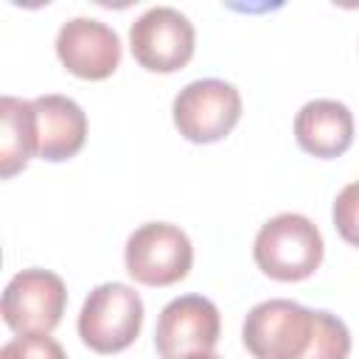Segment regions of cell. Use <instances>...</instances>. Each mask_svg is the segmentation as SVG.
Segmentation results:
<instances>
[{
    "label": "cell",
    "instance_id": "1",
    "mask_svg": "<svg viewBox=\"0 0 359 359\" xmlns=\"http://www.w3.org/2000/svg\"><path fill=\"white\" fill-rule=\"evenodd\" d=\"M241 342L252 359H348L351 353V331L337 314L286 297L252 306Z\"/></svg>",
    "mask_w": 359,
    "mask_h": 359
},
{
    "label": "cell",
    "instance_id": "2",
    "mask_svg": "<svg viewBox=\"0 0 359 359\" xmlns=\"http://www.w3.org/2000/svg\"><path fill=\"white\" fill-rule=\"evenodd\" d=\"M323 236L317 224L303 213H278L261 224L252 241V258L272 280H303L323 264Z\"/></svg>",
    "mask_w": 359,
    "mask_h": 359
},
{
    "label": "cell",
    "instance_id": "3",
    "mask_svg": "<svg viewBox=\"0 0 359 359\" xmlns=\"http://www.w3.org/2000/svg\"><path fill=\"white\" fill-rule=\"evenodd\" d=\"M143 328L140 294L118 280L95 286L79 311V337L95 353L126 351Z\"/></svg>",
    "mask_w": 359,
    "mask_h": 359
},
{
    "label": "cell",
    "instance_id": "4",
    "mask_svg": "<svg viewBox=\"0 0 359 359\" xmlns=\"http://www.w3.org/2000/svg\"><path fill=\"white\" fill-rule=\"evenodd\" d=\"M67 289L65 280L50 269H22L17 272L3 292L0 311L6 325L17 337H45L50 334L65 314Z\"/></svg>",
    "mask_w": 359,
    "mask_h": 359
},
{
    "label": "cell",
    "instance_id": "5",
    "mask_svg": "<svg viewBox=\"0 0 359 359\" xmlns=\"http://www.w3.org/2000/svg\"><path fill=\"white\" fill-rule=\"evenodd\" d=\"M126 272L143 286H171L191 272L194 247L185 230L168 222L140 224L123 247Z\"/></svg>",
    "mask_w": 359,
    "mask_h": 359
},
{
    "label": "cell",
    "instance_id": "6",
    "mask_svg": "<svg viewBox=\"0 0 359 359\" xmlns=\"http://www.w3.org/2000/svg\"><path fill=\"white\" fill-rule=\"evenodd\" d=\"M174 126L191 143H216L233 132L241 118V95L230 81L196 79L185 84L171 104Z\"/></svg>",
    "mask_w": 359,
    "mask_h": 359
},
{
    "label": "cell",
    "instance_id": "7",
    "mask_svg": "<svg viewBox=\"0 0 359 359\" xmlns=\"http://www.w3.org/2000/svg\"><path fill=\"white\" fill-rule=\"evenodd\" d=\"M196 45V31L191 20L171 6L146 8L129 28V48L135 62L149 73L182 70Z\"/></svg>",
    "mask_w": 359,
    "mask_h": 359
},
{
    "label": "cell",
    "instance_id": "8",
    "mask_svg": "<svg viewBox=\"0 0 359 359\" xmlns=\"http://www.w3.org/2000/svg\"><path fill=\"white\" fill-rule=\"evenodd\" d=\"M219 334L222 317L216 303L202 294H182L160 311L154 348L160 359H188L194 353H213Z\"/></svg>",
    "mask_w": 359,
    "mask_h": 359
},
{
    "label": "cell",
    "instance_id": "9",
    "mask_svg": "<svg viewBox=\"0 0 359 359\" xmlns=\"http://www.w3.org/2000/svg\"><path fill=\"white\" fill-rule=\"evenodd\" d=\"M56 56L67 73L101 81L121 65V36L95 17H70L56 34Z\"/></svg>",
    "mask_w": 359,
    "mask_h": 359
},
{
    "label": "cell",
    "instance_id": "10",
    "mask_svg": "<svg viewBox=\"0 0 359 359\" xmlns=\"http://www.w3.org/2000/svg\"><path fill=\"white\" fill-rule=\"evenodd\" d=\"M36 109V157L48 163H65L76 157L87 140V115L67 95H39Z\"/></svg>",
    "mask_w": 359,
    "mask_h": 359
},
{
    "label": "cell",
    "instance_id": "11",
    "mask_svg": "<svg viewBox=\"0 0 359 359\" xmlns=\"http://www.w3.org/2000/svg\"><path fill=\"white\" fill-rule=\"evenodd\" d=\"M294 140L314 157H339L353 143V115L342 101L314 98L294 115Z\"/></svg>",
    "mask_w": 359,
    "mask_h": 359
},
{
    "label": "cell",
    "instance_id": "12",
    "mask_svg": "<svg viewBox=\"0 0 359 359\" xmlns=\"http://www.w3.org/2000/svg\"><path fill=\"white\" fill-rule=\"evenodd\" d=\"M0 177L11 180L36 157V109L34 101L3 95L0 98Z\"/></svg>",
    "mask_w": 359,
    "mask_h": 359
},
{
    "label": "cell",
    "instance_id": "13",
    "mask_svg": "<svg viewBox=\"0 0 359 359\" xmlns=\"http://www.w3.org/2000/svg\"><path fill=\"white\" fill-rule=\"evenodd\" d=\"M331 219H334L337 233H339L348 244L359 247V180H356V182H348V185L337 194Z\"/></svg>",
    "mask_w": 359,
    "mask_h": 359
},
{
    "label": "cell",
    "instance_id": "14",
    "mask_svg": "<svg viewBox=\"0 0 359 359\" xmlns=\"http://www.w3.org/2000/svg\"><path fill=\"white\" fill-rule=\"evenodd\" d=\"M0 359H67L53 337H14L0 348Z\"/></svg>",
    "mask_w": 359,
    "mask_h": 359
},
{
    "label": "cell",
    "instance_id": "15",
    "mask_svg": "<svg viewBox=\"0 0 359 359\" xmlns=\"http://www.w3.org/2000/svg\"><path fill=\"white\" fill-rule=\"evenodd\" d=\"M188 359H222V356H216V353H194Z\"/></svg>",
    "mask_w": 359,
    "mask_h": 359
}]
</instances>
